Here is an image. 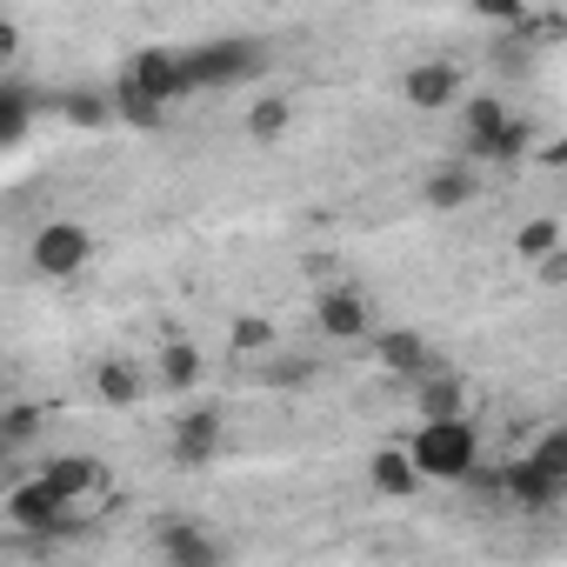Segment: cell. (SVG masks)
I'll list each match as a JSON object with an SVG mask.
<instances>
[{
    "instance_id": "1",
    "label": "cell",
    "mask_w": 567,
    "mask_h": 567,
    "mask_svg": "<svg viewBox=\"0 0 567 567\" xmlns=\"http://www.w3.org/2000/svg\"><path fill=\"white\" fill-rule=\"evenodd\" d=\"M181 54H187L194 94H207V87H247V81H260V74L274 68V48L254 41V34H214V41L181 48Z\"/></svg>"
},
{
    "instance_id": "2",
    "label": "cell",
    "mask_w": 567,
    "mask_h": 567,
    "mask_svg": "<svg viewBox=\"0 0 567 567\" xmlns=\"http://www.w3.org/2000/svg\"><path fill=\"white\" fill-rule=\"evenodd\" d=\"M0 514H8V527L14 534H28V540H74L87 520L74 514V501L48 481V474H34V481H14L8 487V501H0Z\"/></svg>"
},
{
    "instance_id": "3",
    "label": "cell",
    "mask_w": 567,
    "mask_h": 567,
    "mask_svg": "<svg viewBox=\"0 0 567 567\" xmlns=\"http://www.w3.org/2000/svg\"><path fill=\"white\" fill-rule=\"evenodd\" d=\"M408 447H414V461H421V474H427V481H467V474H474V461H481V434H474V421H467V414L421 421Z\"/></svg>"
},
{
    "instance_id": "4",
    "label": "cell",
    "mask_w": 567,
    "mask_h": 567,
    "mask_svg": "<svg viewBox=\"0 0 567 567\" xmlns=\"http://www.w3.org/2000/svg\"><path fill=\"white\" fill-rule=\"evenodd\" d=\"M28 260H34V274L68 280V274H81V267L94 260V234H87L81 220H41V227H34Z\"/></svg>"
},
{
    "instance_id": "5",
    "label": "cell",
    "mask_w": 567,
    "mask_h": 567,
    "mask_svg": "<svg viewBox=\"0 0 567 567\" xmlns=\"http://www.w3.org/2000/svg\"><path fill=\"white\" fill-rule=\"evenodd\" d=\"M315 328L328 341H368L374 334V301L354 288V280H334V288L315 295Z\"/></svg>"
},
{
    "instance_id": "6",
    "label": "cell",
    "mask_w": 567,
    "mask_h": 567,
    "mask_svg": "<svg viewBox=\"0 0 567 567\" xmlns=\"http://www.w3.org/2000/svg\"><path fill=\"white\" fill-rule=\"evenodd\" d=\"M374 361H381L388 374H401V381H427V374H441L434 341L414 334V328H374Z\"/></svg>"
},
{
    "instance_id": "7",
    "label": "cell",
    "mask_w": 567,
    "mask_h": 567,
    "mask_svg": "<svg viewBox=\"0 0 567 567\" xmlns=\"http://www.w3.org/2000/svg\"><path fill=\"white\" fill-rule=\"evenodd\" d=\"M121 74H134L147 94H161V101H187L194 94V81H187V54L181 48H141Z\"/></svg>"
},
{
    "instance_id": "8",
    "label": "cell",
    "mask_w": 567,
    "mask_h": 567,
    "mask_svg": "<svg viewBox=\"0 0 567 567\" xmlns=\"http://www.w3.org/2000/svg\"><path fill=\"white\" fill-rule=\"evenodd\" d=\"M401 101L421 107V114L454 107V101H461V68H454V61H414V68L401 74Z\"/></svg>"
},
{
    "instance_id": "9",
    "label": "cell",
    "mask_w": 567,
    "mask_h": 567,
    "mask_svg": "<svg viewBox=\"0 0 567 567\" xmlns=\"http://www.w3.org/2000/svg\"><path fill=\"white\" fill-rule=\"evenodd\" d=\"M220 441H227L220 408H187V414L174 421V461H181V467H207V461L220 454Z\"/></svg>"
},
{
    "instance_id": "10",
    "label": "cell",
    "mask_w": 567,
    "mask_h": 567,
    "mask_svg": "<svg viewBox=\"0 0 567 567\" xmlns=\"http://www.w3.org/2000/svg\"><path fill=\"white\" fill-rule=\"evenodd\" d=\"M501 494H507L520 514H547V507H554L567 487H560V481H554V474H547L534 454H520V461H507V467H501Z\"/></svg>"
},
{
    "instance_id": "11",
    "label": "cell",
    "mask_w": 567,
    "mask_h": 567,
    "mask_svg": "<svg viewBox=\"0 0 567 567\" xmlns=\"http://www.w3.org/2000/svg\"><path fill=\"white\" fill-rule=\"evenodd\" d=\"M154 554L174 560V567H220V560H227V547H220L214 534L187 527V520H167V527L154 534Z\"/></svg>"
},
{
    "instance_id": "12",
    "label": "cell",
    "mask_w": 567,
    "mask_h": 567,
    "mask_svg": "<svg viewBox=\"0 0 567 567\" xmlns=\"http://www.w3.org/2000/svg\"><path fill=\"white\" fill-rule=\"evenodd\" d=\"M507 121H514V114H507L501 94H474V101L461 107V154H467V161H487V147H494V134H501Z\"/></svg>"
},
{
    "instance_id": "13",
    "label": "cell",
    "mask_w": 567,
    "mask_h": 567,
    "mask_svg": "<svg viewBox=\"0 0 567 567\" xmlns=\"http://www.w3.org/2000/svg\"><path fill=\"white\" fill-rule=\"evenodd\" d=\"M481 194V174H474V161L461 154V161H447V167H434L427 181H421V200L434 207V214H454V207H467Z\"/></svg>"
},
{
    "instance_id": "14",
    "label": "cell",
    "mask_w": 567,
    "mask_h": 567,
    "mask_svg": "<svg viewBox=\"0 0 567 567\" xmlns=\"http://www.w3.org/2000/svg\"><path fill=\"white\" fill-rule=\"evenodd\" d=\"M368 481H374V494H388V501H408L427 474H421V461H414V447H374V461H368Z\"/></svg>"
},
{
    "instance_id": "15",
    "label": "cell",
    "mask_w": 567,
    "mask_h": 567,
    "mask_svg": "<svg viewBox=\"0 0 567 567\" xmlns=\"http://www.w3.org/2000/svg\"><path fill=\"white\" fill-rule=\"evenodd\" d=\"M54 114H61L68 127H87V134H101V127L121 121V114H114V87H68V94L54 101Z\"/></svg>"
},
{
    "instance_id": "16",
    "label": "cell",
    "mask_w": 567,
    "mask_h": 567,
    "mask_svg": "<svg viewBox=\"0 0 567 567\" xmlns=\"http://www.w3.org/2000/svg\"><path fill=\"white\" fill-rule=\"evenodd\" d=\"M28 127H34V87L21 74H8L0 81V147H21Z\"/></svg>"
},
{
    "instance_id": "17",
    "label": "cell",
    "mask_w": 567,
    "mask_h": 567,
    "mask_svg": "<svg viewBox=\"0 0 567 567\" xmlns=\"http://www.w3.org/2000/svg\"><path fill=\"white\" fill-rule=\"evenodd\" d=\"M107 87H114V114H121L127 127H161V121H167V107H174V101L147 94L134 74H121V81H107Z\"/></svg>"
},
{
    "instance_id": "18",
    "label": "cell",
    "mask_w": 567,
    "mask_h": 567,
    "mask_svg": "<svg viewBox=\"0 0 567 567\" xmlns=\"http://www.w3.org/2000/svg\"><path fill=\"white\" fill-rule=\"evenodd\" d=\"M41 474H48V481H54L68 501H87V494H101V461H94V454H81V447H74V454H54Z\"/></svg>"
},
{
    "instance_id": "19",
    "label": "cell",
    "mask_w": 567,
    "mask_h": 567,
    "mask_svg": "<svg viewBox=\"0 0 567 567\" xmlns=\"http://www.w3.org/2000/svg\"><path fill=\"white\" fill-rule=\"evenodd\" d=\"M421 388V421H447V414H467V388H461V374H427V381H414Z\"/></svg>"
},
{
    "instance_id": "20",
    "label": "cell",
    "mask_w": 567,
    "mask_h": 567,
    "mask_svg": "<svg viewBox=\"0 0 567 567\" xmlns=\"http://www.w3.org/2000/svg\"><path fill=\"white\" fill-rule=\"evenodd\" d=\"M94 394H101L107 408H134V401H141V374H134V361L107 354V361L94 368Z\"/></svg>"
},
{
    "instance_id": "21",
    "label": "cell",
    "mask_w": 567,
    "mask_h": 567,
    "mask_svg": "<svg viewBox=\"0 0 567 567\" xmlns=\"http://www.w3.org/2000/svg\"><path fill=\"white\" fill-rule=\"evenodd\" d=\"M295 127V107H288V94H260L254 107H247V141H280V134H288Z\"/></svg>"
},
{
    "instance_id": "22",
    "label": "cell",
    "mask_w": 567,
    "mask_h": 567,
    "mask_svg": "<svg viewBox=\"0 0 567 567\" xmlns=\"http://www.w3.org/2000/svg\"><path fill=\"white\" fill-rule=\"evenodd\" d=\"M487 61H494V74H507V81H520V74H534V61H540V48L527 41V34H494V48H487Z\"/></svg>"
},
{
    "instance_id": "23",
    "label": "cell",
    "mask_w": 567,
    "mask_h": 567,
    "mask_svg": "<svg viewBox=\"0 0 567 567\" xmlns=\"http://www.w3.org/2000/svg\"><path fill=\"white\" fill-rule=\"evenodd\" d=\"M534 141H540V134H534V121H520V114H514V121L494 134V147H487V161H481V167H514V161H527V154H534Z\"/></svg>"
},
{
    "instance_id": "24",
    "label": "cell",
    "mask_w": 567,
    "mask_h": 567,
    "mask_svg": "<svg viewBox=\"0 0 567 567\" xmlns=\"http://www.w3.org/2000/svg\"><path fill=\"white\" fill-rule=\"evenodd\" d=\"M194 381H200V348L167 341V348H161V388H167V394H187Z\"/></svg>"
},
{
    "instance_id": "25",
    "label": "cell",
    "mask_w": 567,
    "mask_h": 567,
    "mask_svg": "<svg viewBox=\"0 0 567 567\" xmlns=\"http://www.w3.org/2000/svg\"><path fill=\"white\" fill-rule=\"evenodd\" d=\"M41 421H48V414H41L34 401H14L8 414H0V454H21V447L41 434Z\"/></svg>"
},
{
    "instance_id": "26",
    "label": "cell",
    "mask_w": 567,
    "mask_h": 567,
    "mask_svg": "<svg viewBox=\"0 0 567 567\" xmlns=\"http://www.w3.org/2000/svg\"><path fill=\"white\" fill-rule=\"evenodd\" d=\"M554 247H560V227H554V220H527V227L514 234V254H520L527 267H540Z\"/></svg>"
},
{
    "instance_id": "27",
    "label": "cell",
    "mask_w": 567,
    "mask_h": 567,
    "mask_svg": "<svg viewBox=\"0 0 567 567\" xmlns=\"http://www.w3.org/2000/svg\"><path fill=\"white\" fill-rule=\"evenodd\" d=\"M527 454H534V461H540V467H547V474H554L560 487H567V427H554V434H540V441H534Z\"/></svg>"
},
{
    "instance_id": "28",
    "label": "cell",
    "mask_w": 567,
    "mask_h": 567,
    "mask_svg": "<svg viewBox=\"0 0 567 567\" xmlns=\"http://www.w3.org/2000/svg\"><path fill=\"white\" fill-rule=\"evenodd\" d=\"M234 348H240V354H267V348H274V321H260V315L234 321Z\"/></svg>"
},
{
    "instance_id": "29",
    "label": "cell",
    "mask_w": 567,
    "mask_h": 567,
    "mask_svg": "<svg viewBox=\"0 0 567 567\" xmlns=\"http://www.w3.org/2000/svg\"><path fill=\"white\" fill-rule=\"evenodd\" d=\"M467 8H474L481 21H494V28H514V21L527 14V0H467Z\"/></svg>"
},
{
    "instance_id": "30",
    "label": "cell",
    "mask_w": 567,
    "mask_h": 567,
    "mask_svg": "<svg viewBox=\"0 0 567 567\" xmlns=\"http://www.w3.org/2000/svg\"><path fill=\"white\" fill-rule=\"evenodd\" d=\"M260 374H267L274 388H295V381H308V361H274V354H267V368H260Z\"/></svg>"
},
{
    "instance_id": "31",
    "label": "cell",
    "mask_w": 567,
    "mask_h": 567,
    "mask_svg": "<svg viewBox=\"0 0 567 567\" xmlns=\"http://www.w3.org/2000/svg\"><path fill=\"white\" fill-rule=\"evenodd\" d=\"M534 274H540V280H547V288H567V254H560V247H554V254H547V260H540V267H534Z\"/></svg>"
}]
</instances>
